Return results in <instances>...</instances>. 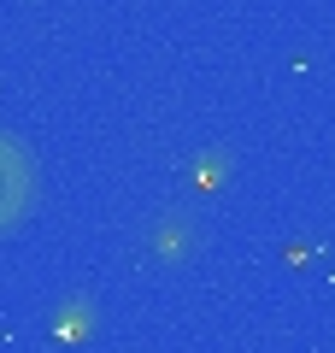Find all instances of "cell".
Returning <instances> with one entry per match:
<instances>
[{
    "mask_svg": "<svg viewBox=\"0 0 335 353\" xmlns=\"http://www.w3.org/2000/svg\"><path fill=\"white\" fill-rule=\"evenodd\" d=\"M30 206H36V159L18 136L0 130V236L24 224Z\"/></svg>",
    "mask_w": 335,
    "mask_h": 353,
    "instance_id": "1",
    "label": "cell"
}]
</instances>
